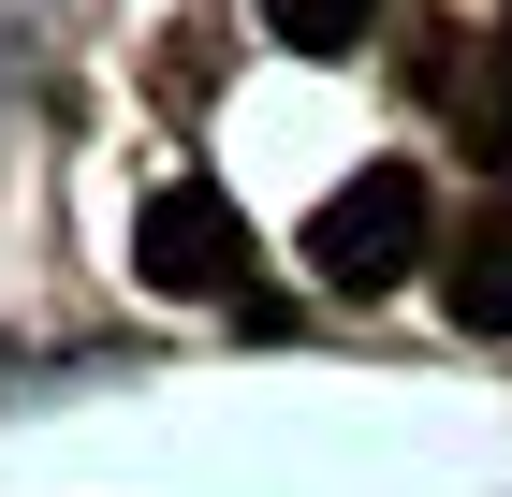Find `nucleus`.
Listing matches in <instances>:
<instances>
[{"label":"nucleus","mask_w":512,"mask_h":497,"mask_svg":"<svg viewBox=\"0 0 512 497\" xmlns=\"http://www.w3.org/2000/svg\"><path fill=\"white\" fill-rule=\"evenodd\" d=\"M132 278L176 293V307H249L264 249H249V220H235L220 176H176V191H147V220H132Z\"/></svg>","instance_id":"nucleus-1"},{"label":"nucleus","mask_w":512,"mask_h":497,"mask_svg":"<svg viewBox=\"0 0 512 497\" xmlns=\"http://www.w3.org/2000/svg\"><path fill=\"white\" fill-rule=\"evenodd\" d=\"M366 15H381V0H264V30L293 44V59H352Z\"/></svg>","instance_id":"nucleus-5"},{"label":"nucleus","mask_w":512,"mask_h":497,"mask_svg":"<svg viewBox=\"0 0 512 497\" xmlns=\"http://www.w3.org/2000/svg\"><path fill=\"white\" fill-rule=\"evenodd\" d=\"M439 322L454 337H512V176H483L439 234Z\"/></svg>","instance_id":"nucleus-3"},{"label":"nucleus","mask_w":512,"mask_h":497,"mask_svg":"<svg viewBox=\"0 0 512 497\" xmlns=\"http://www.w3.org/2000/svg\"><path fill=\"white\" fill-rule=\"evenodd\" d=\"M410 264H425V176L410 161H366L352 191H322V220H308V278L322 293H395Z\"/></svg>","instance_id":"nucleus-2"},{"label":"nucleus","mask_w":512,"mask_h":497,"mask_svg":"<svg viewBox=\"0 0 512 497\" xmlns=\"http://www.w3.org/2000/svg\"><path fill=\"white\" fill-rule=\"evenodd\" d=\"M439 103H454V147L498 176V161H512V15L469 44V59H454V88H439Z\"/></svg>","instance_id":"nucleus-4"}]
</instances>
